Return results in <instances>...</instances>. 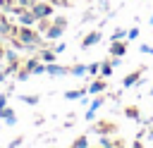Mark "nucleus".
<instances>
[{"mask_svg":"<svg viewBox=\"0 0 153 148\" xmlns=\"http://www.w3.org/2000/svg\"><path fill=\"white\" fill-rule=\"evenodd\" d=\"M31 74H45V64H36V69Z\"/></svg>","mask_w":153,"mask_h":148,"instance_id":"a878e982","label":"nucleus"},{"mask_svg":"<svg viewBox=\"0 0 153 148\" xmlns=\"http://www.w3.org/2000/svg\"><path fill=\"white\" fill-rule=\"evenodd\" d=\"M141 53H148V55H153V45H146V43H143V45H141Z\"/></svg>","mask_w":153,"mask_h":148,"instance_id":"bb28decb","label":"nucleus"},{"mask_svg":"<svg viewBox=\"0 0 153 148\" xmlns=\"http://www.w3.org/2000/svg\"><path fill=\"white\" fill-rule=\"evenodd\" d=\"M86 93H88V88H79V91H67V93H65V98H67V100H79V98H84Z\"/></svg>","mask_w":153,"mask_h":148,"instance_id":"9b49d317","label":"nucleus"},{"mask_svg":"<svg viewBox=\"0 0 153 148\" xmlns=\"http://www.w3.org/2000/svg\"><path fill=\"white\" fill-rule=\"evenodd\" d=\"M98 10L108 12V10H110V2H108V0H98Z\"/></svg>","mask_w":153,"mask_h":148,"instance_id":"5701e85b","label":"nucleus"},{"mask_svg":"<svg viewBox=\"0 0 153 148\" xmlns=\"http://www.w3.org/2000/svg\"><path fill=\"white\" fill-rule=\"evenodd\" d=\"M17 2H19L22 7H29V5H31V0H17Z\"/></svg>","mask_w":153,"mask_h":148,"instance_id":"7c9ffc66","label":"nucleus"},{"mask_svg":"<svg viewBox=\"0 0 153 148\" xmlns=\"http://www.w3.org/2000/svg\"><path fill=\"white\" fill-rule=\"evenodd\" d=\"M151 95H153V88H151Z\"/></svg>","mask_w":153,"mask_h":148,"instance_id":"e433bc0d","label":"nucleus"},{"mask_svg":"<svg viewBox=\"0 0 153 148\" xmlns=\"http://www.w3.org/2000/svg\"><path fill=\"white\" fill-rule=\"evenodd\" d=\"M31 12L36 14V19H45V17H50V14H53V7H50V5H45V2H38V0H36V2L31 5Z\"/></svg>","mask_w":153,"mask_h":148,"instance_id":"f03ea898","label":"nucleus"},{"mask_svg":"<svg viewBox=\"0 0 153 148\" xmlns=\"http://www.w3.org/2000/svg\"><path fill=\"white\" fill-rule=\"evenodd\" d=\"M19 21H22V26H31V24H36L38 19H36L33 12H22V14H19Z\"/></svg>","mask_w":153,"mask_h":148,"instance_id":"9d476101","label":"nucleus"},{"mask_svg":"<svg viewBox=\"0 0 153 148\" xmlns=\"http://www.w3.org/2000/svg\"><path fill=\"white\" fill-rule=\"evenodd\" d=\"M72 74H74V76H84V74H86V64H74V67H72Z\"/></svg>","mask_w":153,"mask_h":148,"instance_id":"dca6fc26","label":"nucleus"},{"mask_svg":"<svg viewBox=\"0 0 153 148\" xmlns=\"http://www.w3.org/2000/svg\"><path fill=\"white\" fill-rule=\"evenodd\" d=\"M110 62H112V67H120V64H122V57H112Z\"/></svg>","mask_w":153,"mask_h":148,"instance_id":"c85d7f7f","label":"nucleus"},{"mask_svg":"<svg viewBox=\"0 0 153 148\" xmlns=\"http://www.w3.org/2000/svg\"><path fill=\"white\" fill-rule=\"evenodd\" d=\"M5 76H7V69H5V72H0V84L5 81Z\"/></svg>","mask_w":153,"mask_h":148,"instance_id":"2f4dec72","label":"nucleus"},{"mask_svg":"<svg viewBox=\"0 0 153 148\" xmlns=\"http://www.w3.org/2000/svg\"><path fill=\"white\" fill-rule=\"evenodd\" d=\"M65 29H67V19H65V17H57V19H55V24H53V26H48L45 36H48V38H60Z\"/></svg>","mask_w":153,"mask_h":148,"instance_id":"f257e3e1","label":"nucleus"},{"mask_svg":"<svg viewBox=\"0 0 153 148\" xmlns=\"http://www.w3.org/2000/svg\"><path fill=\"white\" fill-rule=\"evenodd\" d=\"M105 88H108V84H105L103 79H98V81H91V84H88V93H93V95H96V93H103Z\"/></svg>","mask_w":153,"mask_h":148,"instance_id":"6e6552de","label":"nucleus"},{"mask_svg":"<svg viewBox=\"0 0 153 148\" xmlns=\"http://www.w3.org/2000/svg\"><path fill=\"white\" fill-rule=\"evenodd\" d=\"M0 33H10V26L5 21H0Z\"/></svg>","mask_w":153,"mask_h":148,"instance_id":"cd10ccee","label":"nucleus"},{"mask_svg":"<svg viewBox=\"0 0 153 148\" xmlns=\"http://www.w3.org/2000/svg\"><path fill=\"white\" fill-rule=\"evenodd\" d=\"M0 57H2V50H0Z\"/></svg>","mask_w":153,"mask_h":148,"instance_id":"c9c22d12","label":"nucleus"},{"mask_svg":"<svg viewBox=\"0 0 153 148\" xmlns=\"http://www.w3.org/2000/svg\"><path fill=\"white\" fill-rule=\"evenodd\" d=\"M72 69H67V67H60V64H55V62H48L45 64V74H50V76H67Z\"/></svg>","mask_w":153,"mask_h":148,"instance_id":"39448f33","label":"nucleus"},{"mask_svg":"<svg viewBox=\"0 0 153 148\" xmlns=\"http://www.w3.org/2000/svg\"><path fill=\"white\" fill-rule=\"evenodd\" d=\"M98 41H100V31H91V33L81 41V48H91V45H96Z\"/></svg>","mask_w":153,"mask_h":148,"instance_id":"0eeeda50","label":"nucleus"},{"mask_svg":"<svg viewBox=\"0 0 153 148\" xmlns=\"http://www.w3.org/2000/svg\"><path fill=\"white\" fill-rule=\"evenodd\" d=\"M36 64H38L36 60H26V67H24V69H29V72H33V69H36Z\"/></svg>","mask_w":153,"mask_h":148,"instance_id":"b1692460","label":"nucleus"},{"mask_svg":"<svg viewBox=\"0 0 153 148\" xmlns=\"http://www.w3.org/2000/svg\"><path fill=\"white\" fill-rule=\"evenodd\" d=\"M112 38H127V31H124V29H115Z\"/></svg>","mask_w":153,"mask_h":148,"instance_id":"aec40b11","label":"nucleus"},{"mask_svg":"<svg viewBox=\"0 0 153 148\" xmlns=\"http://www.w3.org/2000/svg\"><path fill=\"white\" fill-rule=\"evenodd\" d=\"M100 146H115V143H112L110 138H100Z\"/></svg>","mask_w":153,"mask_h":148,"instance_id":"c756f323","label":"nucleus"},{"mask_svg":"<svg viewBox=\"0 0 153 148\" xmlns=\"http://www.w3.org/2000/svg\"><path fill=\"white\" fill-rule=\"evenodd\" d=\"M19 41H22L24 45H36V43H38V36H36V31H31L29 26H24V29L19 31Z\"/></svg>","mask_w":153,"mask_h":148,"instance_id":"7ed1b4c3","label":"nucleus"},{"mask_svg":"<svg viewBox=\"0 0 153 148\" xmlns=\"http://www.w3.org/2000/svg\"><path fill=\"white\" fill-rule=\"evenodd\" d=\"M151 26H153V14H151Z\"/></svg>","mask_w":153,"mask_h":148,"instance_id":"72a5a7b5","label":"nucleus"},{"mask_svg":"<svg viewBox=\"0 0 153 148\" xmlns=\"http://www.w3.org/2000/svg\"><path fill=\"white\" fill-rule=\"evenodd\" d=\"M124 115H127L129 119H134V122H141V117H139V107H127Z\"/></svg>","mask_w":153,"mask_h":148,"instance_id":"2eb2a0df","label":"nucleus"},{"mask_svg":"<svg viewBox=\"0 0 153 148\" xmlns=\"http://www.w3.org/2000/svg\"><path fill=\"white\" fill-rule=\"evenodd\" d=\"M7 98H10L7 93H5V95H0V112H2L5 107H7Z\"/></svg>","mask_w":153,"mask_h":148,"instance_id":"393cba45","label":"nucleus"},{"mask_svg":"<svg viewBox=\"0 0 153 148\" xmlns=\"http://www.w3.org/2000/svg\"><path fill=\"white\" fill-rule=\"evenodd\" d=\"M146 136H148V138L153 141V124H151V129H148V134H146Z\"/></svg>","mask_w":153,"mask_h":148,"instance_id":"473e14b6","label":"nucleus"},{"mask_svg":"<svg viewBox=\"0 0 153 148\" xmlns=\"http://www.w3.org/2000/svg\"><path fill=\"white\" fill-rule=\"evenodd\" d=\"M33 2H36V0H31V5H33Z\"/></svg>","mask_w":153,"mask_h":148,"instance_id":"f704fd0d","label":"nucleus"},{"mask_svg":"<svg viewBox=\"0 0 153 148\" xmlns=\"http://www.w3.org/2000/svg\"><path fill=\"white\" fill-rule=\"evenodd\" d=\"M86 72H88V74H98V72H100V64H98V62H93V64H88V67H86Z\"/></svg>","mask_w":153,"mask_h":148,"instance_id":"6ab92c4d","label":"nucleus"},{"mask_svg":"<svg viewBox=\"0 0 153 148\" xmlns=\"http://www.w3.org/2000/svg\"><path fill=\"white\" fill-rule=\"evenodd\" d=\"M72 146H74V148H86V146H88V138H86V136H79Z\"/></svg>","mask_w":153,"mask_h":148,"instance_id":"f3484780","label":"nucleus"},{"mask_svg":"<svg viewBox=\"0 0 153 148\" xmlns=\"http://www.w3.org/2000/svg\"><path fill=\"white\" fill-rule=\"evenodd\" d=\"M127 38H131V41H134V38H139V29H136V26H134V29H129V31H127Z\"/></svg>","mask_w":153,"mask_h":148,"instance_id":"412c9836","label":"nucleus"},{"mask_svg":"<svg viewBox=\"0 0 153 148\" xmlns=\"http://www.w3.org/2000/svg\"><path fill=\"white\" fill-rule=\"evenodd\" d=\"M22 100L26 105H38V95H22Z\"/></svg>","mask_w":153,"mask_h":148,"instance_id":"a211bd4d","label":"nucleus"},{"mask_svg":"<svg viewBox=\"0 0 153 148\" xmlns=\"http://www.w3.org/2000/svg\"><path fill=\"white\" fill-rule=\"evenodd\" d=\"M0 117H2L10 127H14V124H17V115H14V110H12V107H5V110L0 112Z\"/></svg>","mask_w":153,"mask_h":148,"instance_id":"1a4fd4ad","label":"nucleus"},{"mask_svg":"<svg viewBox=\"0 0 153 148\" xmlns=\"http://www.w3.org/2000/svg\"><path fill=\"white\" fill-rule=\"evenodd\" d=\"M110 74H112V62H103V64H100V76L108 79Z\"/></svg>","mask_w":153,"mask_h":148,"instance_id":"4468645a","label":"nucleus"},{"mask_svg":"<svg viewBox=\"0 0 153 148\" xmlns=\"http://www.w3.org/2000/svg\"><path fill=\"white\" fill-rule=\"evenodd\" d=\"M29 74H31L29 69H22V72L17 74V81H26V76H29Z\"/></svg>","mask_w":153,"mask_h":148,"instance_id":"4be33fe9","label":"nucleus"},{"mask_svg":"<svg viewBox=\"0 0 153 148\" xmlns=\"http://www.w3.org/2000/svg\"><path fill=\"white\" fill-rule=\"evenodd\" d=\"M100 105H103V98H96V100L91 103V107H88V112H86V119H88V122H91V119L96 117V110H98Z\"/></svg>","mask_w":153,"mask_h":148,"instance_id":"f8f14e48","label":"nucleus"},{"mask_svg":"<svg viewBox=\"0 0 153 148\" xmlns=\"http://www.w3.org/2000/svg\"><path fill=\"white\" fill-rule=\"evenodd\" d=\"M55 55H57L55 50H43V53H41V60L48 64V62H55Z\"/></svg>","mask_w":153,"mask_h":148,"instance_id":"ddd939ff","label":"nucleus"},{"mask_svg":"<svg viewBox=\"0 0 153 148\" xmlns=\"http://www.w3.org/2000/svg\"><path fill=\"white\" fill-rule=\"evenodd\" d=\"M124 53H127V43H124L122 38H112V43H110V55H112V57H124Z\"/></svg>","mask_w":153,"mask_h":148,"instance_id":"20e7f679","label":"nucleus"},{"mask_svg":"<svg viewBox=\"0 0 153 148\" xmlns=\"http://www.w3.org/2000/svg\"><path fill=\"white\" fill-rule=\"evenodd\" d=\"M143 72H146L143 67H139L136 72H129V74H127V76L122 79V86H124V88H129V86H136V81H139V76H141Z\"/></svg>","mask_w":153,"mask_h":148,"instance_id":"423d86ee","label":"nucleus"}]
</instances>
